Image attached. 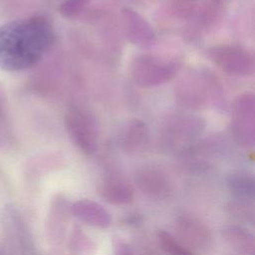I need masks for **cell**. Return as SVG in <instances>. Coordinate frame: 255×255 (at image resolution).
<instances>
[{
	"label": "cell",
	"mask_w": 255,
	"mask_h": 255,
	"mask_svg": "<svg viewBox=\"0 0 255 255\" xmlns=\"http://www.w3.org/2000/svg\"><path fill=\"white\" fill-rule=\"evenodd\" d=\"M115 255H135L132 248L124 241H118L115 246Z\"/></svg>",
	"instance_id": "obj_20"
},
{
	"label": "cell",
	"mask_w": 255,
	"mask_h": 255,
	"mask_svg": "<svg viewBox=\"0 0 255 255\" xmlns=\"http://www.w3.org/2000/svg\"><path fill=\"white\" fill-rule=\"evenodd\" d=\"M71 213L84 224L105 229L112 223L110 212L99 202L92 199H80L71 205Z\"/></svg>",
	"instance_id": "obj_10"
},
{
	"label": "cell",
	"mask_w": 255,
	"mask_h": 255,
	"mask_svg": "<svg viewBox=\"0 0 255 255\" xmlns=\"http://www.w3.org/2000/svg\"><path fill=\"white\" fill-rule=\"evenodd\" d=\"M121 141L124 149L129 153L142 151L148 144L149 132L144 123L132 120L123 129Z\"/></svg>",
	"instance_id": "obj_13"
},
{
	"label": "cell",
	"mask_w": 255,
	"mask_h": 255,
	"mask_svg": "<svg viewBox=\"0 0 255 255\" xmlns=\"http://www.w3.org/2000/svg\"><path fill=\"white\" fill-rule=\"evenodd\" d=\"M124 33L128 40L138 47L148 48L155 41V34L151 25L137 11L124 8L121 11Z\"/></svg>",
	"instance_id": "obj_9"
},
{
	"label": "cell",
	"mask_w": 255,
	"mask_h": 255,
	"mask_svg": "<svg viewBox=\"0 0 255 255\" xmlns=\"http://www.w3.org/2000/svg\"><path fill=\"white\" fill-rule=\"evenodd\" d=\"M218 94L216 81L206 72L195 71L181 80L176 89L177 101L188 108H201Z\"/></svg>",
	"instance_id": "obj_5"
},
{
	"label": "cell",
	"mask_w": 255,
	"mask_h": 255,
	"mask_svg": "<svg viewBox=\"0 0 255 255\" xmlns=\"http://www.w3.org/2000/svg\"><path fill=\"white\" fill-rule=\"evenodd\" d=\"M156 239L160 248L168 255H196L187 245L177 240L167 231H157Z\"/></svg>",
	"instance_id": "obj_17"
},
{
	"label": "cell",
	"mask_w": 255,
	"mask_h": 255,
	"mask_svg": "<svg viewBox=\"0 0 255 255\" xmlns=\"http://www.w3.org/2000/svg\"><path fill=\"white\" fill-rule=\"evenodd\" d=\"M222 235L229 247L240 255H255L254 235L244 227L229 225L224 227Z\"/></svg>",
	"instance_id": "obj_15"
},
{
	"label": "cell",
	"mask_w": 255,
	"mask_h": 255,
	"mask_svg": "<svg viewBox=\"0 0 255 255\" xmlns=\"http://www.w3.org/2000/svg\"><path fill=\"white\" fill-rule=\"evenodd\" d=\"M101 197L113 205H126L133 201V188L126 181L119 178H109L105 180L100 188Z\"/></svg>",
	"instance_id": "obj_14"
},
{
	"label": "cell",
	"mask_w": 255,
	"mask_h": 255,
	"mask_svg": "<svg viewBox=\"0 0 255 255\" xmlns=\"http://www.w3.org/2000/svg\"><path fill=\"white\" fill-rule=\"evenodd\" d=\"M55 41V28L44 14H34L0 25V69L21 72L35 66Z\"/></svg>",
	"instance_id": "obj_1"
},
{
	"label": "cell",
	"mask_w": 255,
	"mask_h": 255,
	"mask_svg": "<svg viewBox=\"0 0 255 255\" xmlns=\"http://www.w3.org/2000/svg\"><path fill=\"white\" fill-rule=\"evenodd\" d=\"M230 214L238 220L253 222L254 221V207L251 203V200L247 199H238L233 201L228 206Z\"/></svg>",
	"instance_id": "obj_18"
},
{
	"label": "cell",
	"mask_w": 255,
	"mask_h": 255,
	"mask_svg": "<svg viewBox=\"0 0 255 255\" xmlns=\"http://www.w3.org/2000/svg\"><path fill=\"white\" fill-rule=\"evenodd\" d=\"M222 0H173L175 14L187 21L193 32L209 27L217 18Z\"/></svg>",
	"instance_id": "obj_7"
},
{
	"label": "cell",
	"mask_w": 255,
	"mask_h": 255,
	"mask_svg": "<svg viewBox=\"0 0 255 255\" xmlns=\"http://www.w3.org/2000/svg\"><path fill=\"white\" fill-rule=\"evenodd\" d=\"M65 126L71 140L86 154L98 147L100 125L95 115L85 107L72 106L65 114Z\"/></svg>",
	"instance_id": "obj_3"
},
{
	"label": "cell",
	"mask_w": 255,
	"mask_h": 255,
	"mask_svg": "<svg viewBox=\"0 0 255 255\" xmlns=\"http://www.w3.org/2000/svg\"><path fill=\"white\" fill-rule=\"evenodd\" d=\"M226 184L230 192L238 199L252 200L255 194V180L252 174L243 171L232 172L228 175Z\"/></svg>",
	"instance_id": "obj_16"
},
{
	"label": "cell",
	"mask_w": 255,
	"mask_h": 255,
	"mask_svg": "<svg viewBox=\"0 0 255 255\" xmlns=\"http://www.w3.org/2000/svg\"><path fill=\"white\" fill-rule=\"evenodd\" d=\"M93 0H64L59 7L61 15L67 19H75L86 11Z\"/></svg>",
	"instance_id": "obj_19"
},
{
	"label": "cell",
	"mask_w": 255,
	"mask_h": 255,
	"mask_svg": "<svg viewBox=\"0 0 255 255\" xmlns=\"http://www.w3.org/2000/svg\"><path fill=\"white\" fill-rule=\"evenodd\" d=\"M180 66V60L176 57L143 53L131 60L129 72L137 86L152 88L170 81L177 74Z\"/></svg>",
	"instance_id": "obj_2"
},
{
	"label": "cell",
	"mask_w": 255,
	"mask_h": 255,
	"mask_svg": "<svg viewBox=\"0 0 255 255\" xmlns=\"http://www.w3.org/2000/svg\"><path fill=\"white\" fill-rule=\"evenodd\" d=\"M139 190L154 200H163L171 192V185L165 175L152 167H144L135 176Z\"/></svg>",
	"instance_id": "obj_11"
},
{
	"label": "cell",
	"mask_w": 255,
	"mask_h": 255,
	"mask_svg": "<svg viewBox=\"0 0 255 255\" xmlns=\"http://www.w3.org/2000/svg\"><path fill=\"white\" fill-rule=\"evenodd\" d=\"M176 228L181 239L192 248L206 249L210 245V230L197 218L189 215H182L177 219Z\"/></svg>",
	"instance_id": "obj_12"
},
{
	"label": "cell",
	"mask_w": 255,
	"mask_h": 255,
	"mask_svg": "<svg viewBox=\"0 0 255 255\" xmlns=\"http://www.w3.org/2000/svg\"><path fill=\"white\" fill-rule=\"evenodd\" d=\"M207 55L218 68L227 74L238 77H249L254 74V54L241 45H216L207 51Z\"/></svg>",
	"instance_id": "obj_4"
},
{
	"label": "cell",
	"mask_w": 255,
	"mask_h": 255,
	"mask_svg": "<svg viewBox=\"0 0 255 255\" xmlns=\"http://www.w3.org/2000/svg\"><path fill=\"white\" fill-rule=\"evenodd\" d=\"M202 123L198 118L191 115L175 114L163 123L161 135L167 146L188 143L193 140L202 130Z\"/></svg>",
	"instance_id": "obj_8"
},
{
	"label": "cell",
	"mask_w": 255,
	"mask_h": 255,
	"mask_svg": "<svg viewBox=\"0 0 255 255\" xmlns=\"http://www.w3.org/2000/svg\"><path fill=\"white\" fill-rule=\"evenodd\" d=\"M231 130L236 142L244 148L255 143V98L253 93L238 95L232 108Z\"/></svg>",
	"instance_id": "obj_6"
}]
</instances>
